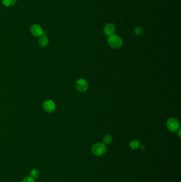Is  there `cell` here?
Masks as SVG:
<instances>
[{
    "label": "cell",
    "mask_w": 181,
    "mask_h": 182,
    "mask_svg": "<svg viewBox=\"0 0 181 182\" xmlns=\"http://www.w3.org/2000/svg\"><path fill=\"white\" fill-rule=\"evenodd\" d=\"M108 43L110 47L114 49H118L122 47L123 41L120 36L113 34L108 39Z\"/></svg>",
    "instance_id": "6da1fadb"
},
{
    "label": "cell",
    "mask_w": 181,
    "mask_h": 182,
    "mask_svg": "<svg viewBox=\"0 0 181 182\" xmlns=\"http://www.w3.org/2000/svg\"><path fill=\"white\" fill-rule=\"evenodd\" d=\"M92 154L96 156H102L106 153L107 147L103 143H97L95 144L92 148Z\"/></svg>",
    "instance_id": "7a4b0ae2"
},
{
    "label": "cell",
    "mask_w": 181,
    "mask_h": 182,
    "mask_svg": "<svg viewBox=\"0 0 181 182\" xmlns=\"http://www.w3.org/2000/svg\"><path fill=\"white\" fill-rule=\"evenodd\" d=\"M166 126L169 131L172 132H175L180 129L181 124L178 119L175 118H170L167 120Z\"/></svg>",
    "instance_id": "3957f363"
},
{
    "label": "cell",
    "mask_w": 181,
    "mask_h": 182,
    "mask_svg": "<svg viewBox=\"0 0 181 182\" xmlns=\"http://www.w3.org/2000/svg\"><path fill=\"white\" fill-rule=\"evenodd\" d=\"M75 88L79 92L84 93L88 89V84L83 79H79L75 83Z\"/></svg>",
    "instance_id": "277c9868"
},
{
    "label": "cell",
    "mask_w": 181,
    "mask_h": 182,
    "mask_svg": "<svg viewBox=\"0 0 181 182\" xmlns=\"http://www.w3.org/2000/svg\"><path fill=\"white\" fill-rule=\"evenodd\" d=\"M43 109L47 112H53L56 109V104L52 100H48L45 101L43 104Z\"/></svg>",
    "instance_id": "5b68a950"
},
{
    "label": "cell",
    "mask_w": 181,
    "mask_h": 182,
    "mask_svg": "<svg viewBox=\"0 0 181 182\" xmlns=\"http://www.w3.org/2000/svg\"><path fill=\"white\" fill-rule=\"evenodd\" d=\"M30 32L32 35L35 37L42 36L43 35V33H44L42 27L39 25H37V24L32 25L31 26Z\"/></svg>",
    "instance_id": "8992f818"
},
{
    "label": "cell",
    "mask_w": 181,
    "mask_h": 182,
    "mask_svg": "<svg viewBox=\"0 0 181 182\" xmlns=\"http://www.w3.org/2000/svg\"><path fill=\"white\" fill-rule=\"evenodd\" d=\"M115 31V27L113 24L108 23L105 25L104 29V32L107 36H110L113 35Z\"/></svg>",
    "instance_id": "52a82bcc"
},
{
    "label": "cell",
    "mask_w": 181,
    "mask_h": 182,
    "mask_svg": "<svg viewBox=\"0 0 181 182\" xmlns=\"http://www.w3.org/2000/svg\"><path fill=\"white\" fill-rule=\"evenodd\" d=\"M38 44L40 47H46L48 44V39L45 35H42L38 40Z\"/></svg>",
    "instance_id": "ba28073f"
},
{
    "label": "cell",
    "mask_w": 181,
    "mask_h": 182,
    "mask_svg": "<svg viewBox=\"0 0 181 182\" xmlns=\"http://www.w3.org/2000/svg\"><path fill=\"white\" fill-rule=\"evenodd\" d=\"M140 142L137 140H133L129 143V146L133 150H135L138 149L140 146Z\"/></svg>",
    "instance_id": "9c48e42d"
},
{
    "label": "cell",
    "mask_w": 181,
    "mask_h": 182,
    "mask_svg": "<svg viewBox=\"0 0 181 182\" xmlns=\"http://www.w3.org/2000/svg\"><path fill=\"white\" fill-rule=\"evenodd\" d=\"M4 5L6 7H10L14 5L17 2V0H2Z\"/></svg>",
    "instance_id": "30bf717a"
},
{
    "label": "cell",
    "mask_w": 181,
    "mask_h": 182,
    "mask_svg": "<svg viewBox=\"0 0 181 182\" xmlns=\"http://www.w3.org/2000/svg\"><path fill=\"white\" fill-rule=\"evenodd\" d=\"M30 175L32 179H37L39 176V171L38 169H34L30 172Z\"/></svg>",
    "instance_id": "8fae6325"
},
{
    "label": "cell",
    "mask_w": 181,
    "mask_h": 182,
    "mask_svg": "<svg viewBox=\"0 0 181 182\" xmlns=\"http://www.w3.org/2000/svg\"><path fill=\"white\" fill-rule=\"evenodd\" d=\"M113 137L110 134H107L103 138V142L105 144H110L112 141Z\"/></svg>",
    "instance_id": "7c38bea8"
},
{
    "label": "cell",
    "mask_w": 181,
    "mask_h": 182,
    "mask_svg": "<svg viewBox=\"0 0 181 182\" xmlns=\"http://www.w3.org/2000/svg\"><path fill=\"white\" fill-rule=\"evenodd\" d=\"M144 32V29L142 27H137L134 30V32L137 35H140Z\"/></svg>",
    "instance_id": "4fadbf2b"
},
{
    "label": "cell",
    "mask_w": 181,
    "mask_h": 182,
    "mask_svg": "<svg viewBox=\"0 0 181 182\" xmlns=\"http://www.w3.org/2000/svg\"><path fill=\"white\" fill-rule=\"evenodd\" d=\"M22 182H35V180L31 177H27L24 179Z\"/></svg>",
    "instance_id": "5bb4252c"
},
{
    "label": "cell",
    "mask_w": 181,
    "mask_h": 182,
    "mask_svg": "<svg viewBox=\"0 0 181 182\" xmlns=\"http://www.w3.org/2000/svg\"><path fill=\"white\" fill-rule=\"evenodd\" d=\"M139 147H140V149H141V150H143V149H145V145L144 144H143V145H140Z\"/></svg>",
    "instance_id": "9a60e30c"
},
{
    "label": "cell",
    "mask_w": 181,
    "mask_h": 182,
    "mask_svg": "<svg viewBox=\"0 0 181 182\" xmlns=\"http://www.w3.org/2000/svg\"><path fill=\"white\" fill-rule=\"evenodd\" d=\"M180 133H181V131L180 130V131H179V133H178V135H179V137H180V138H181V136H180Z\"/></svg>",
    "instance_id": "2e32d148"
}]
</instances>
